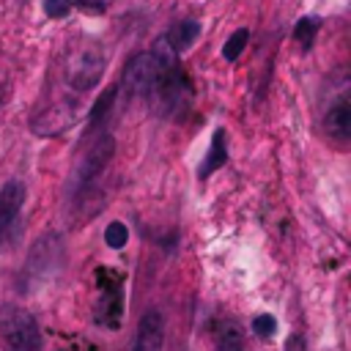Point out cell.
<instances>
[{
  "mask_svg": "<svg viewBox=\"0 0 351 351\" xmlns=\"http://www.w3.org/2000/svg\"><path fill=\"white\" fill-rule=\"evenodd\" d=\"M145 96L151 99V110L159 115V118H184L189 104H192V82L186 77V71L173 60L167 58L165 66L156 71L154 82L148 85Z\"/></svg>",
  "mask_w": 351,
  "mask_h": 351,
  "instance_id": "6da1fadb",
  "label": "cell"
},
{
  "mask_svg": "<svg viewBox=\"0 0 351 351\" xmlns=\"http://www.w3.org/2000/svg\"><path fill=\"white\" fill-rule=\"evenodd\" d=\"M0 337L8 351H41V332L36 318L19 304L0 307Z\"/></svg>",
  "mask_w": 351,
  "mask_h": 351,
  "instance_id": "7a4b0ae2",
  "label": "cell"
},
{
  "mask_svg": "<svg viewBox=\"0 0 351 351\" xmlns=\"http://www.w3.org/2000/svg\"><path fill=\"white\" fill-rule=\"evenodd\" d=\"M112 151H115V143H112L110 134H99V137L82 151V156L77 159V167H74V181H71L74 192L90 189V184H93V181L104 173V167L110 165Z\"/></svg>",
  "mask_w": 351,
  "mask_h": 351,
  "instance_id": "3957f363",
  "label": "cell"
},
{
  "mask_svg": "<svg viewBox=\"0 0 351 351\" xmlns=\"http://www.w3.org/2000/svg\"><path fill=\"white\" fill-rule=\"evenodd\" d=\"M123 315V285L115 271H104L99 277V302H96V324L118 329Z\"/></svg>",
  "mask_w": 351,
  "mask_h": 351,
  "instance_id": "277c9868",
  "label": "cell"
},
{
  "mask_svg": "<svg viewBox=\"0 0 351 351\" xmlns=\"http://www.w3.org/2000/svg\"><path fill=\"white\" fill-rule=\"evenodd\" d=\"M104 74V58L96 47H88V49H80L69 58V66H66V82L74 88V90H90L99 85Z\"/></svg>",
  "mask_w": 351,
  "mask_h": 351,
  "instance_id": "5b68a950",
  "label": "cell"
},
{
  "mask_svg": "<svg viewBox=\"0 0 351 351\" xmlns=\"http://www.w3.org/2000/svg\"><path fill=\"white\" fill-rule=\"evenodd\" d=\"M167 58L170 55H165V52H140V55H134L123 69V88L134 96H145L148 85L154 82L156 71L165 66Z\"/></svg>",
  "mask_w": 351,
  "mask_h": 351,
  "instance_id": "8992f818",
  "label": "cell"
},
{
  "mask_svg": "<svg viewBox=\"0 0 351 351\" xmlns=\"http://www.w3.org/2000/svg\"><path fill=\"white\" fill-rule=\"evenodd\" d=\"M22 203H25V184L11 178L0 186V239L14 228V222L19 219V211H22Z\"/></svg>",
  "mask_w": 351,
  "mask_h": 351,
  "instance_id": "52a82bcc",
  "label": "cell"
},
{
  "mask_svg": "<svg viewBox=\"0 0 351 351\" xmlns=\"http://www.w3.org/2000/svg\"><path fill=\"white\" fill-rule=\"evenodd\" d=\"M162 343H165V318L159 310H148L140 318L137 340L132 351H162Z\"/></svg>",
  "mask_w": 351,
  "mask_h": 351,
  "instance_id": "ba28073f",
  "label": "cell"
},
{
  "mask_svg": "<svg viewBox=\"0 0 351 351\" xmlns=\"http://www.w3.org/2000/svg\"><path fill=\"white\" fill-rule=\"evenodd\" d=\"M324 129H326L329 137H335V140H340V143H346V140L351 137V104H348L346 99H337V101L326 110V115H324Z\"/></svg>",
  "mask_w": 351,
  "mask_h": 351,
  "instance_id": "9c48e42d",
  "label": "cell"
},
{
  "mask_svg": "<svg viewBox=\"0 0 351 351\" xmlns=\"http://www.w3.org/2000/svg\"><path fill=\"white\" fill-rule=\"evenodd\" d=\"M200 36V22L197 19H181L170 33H167V47L173 55H181L186 52Z\"/></svg>",
  "mask_w": 351,
  "mask_h": 351,
  "instance_id": "30bf717a",
  "label": "cell"
},
{
  "mask_svg": "<svg viewBox=\"0 0 351 351\" xmlns=\"http://www.w3.org/2000/svg\"><path fill=\"white\" fill-rule=\"evenodd\" d=\"M225 162H228V143H225V132H222V129H217V132H214V137H211V148H208L206 159L200 162L197 176H200V178H208V176H211L214 170H219Z\"/></svg>",
  "mask_w": 351,
  "mask_h": 351,
  "instance_id": "8fae6325",
  "label": "cell"
},
{
  "mask_svg": "<svg viewBox=\"0 0 351 351\" xmlns=\"http://www.w3.org/2000/svg\"><path fill=\"white\" fill-rule=\"evenodd\" d=\"M318 19L315 16H302L299 22H296V27H293V36H296V41L307 49V47H313V41H315V33H318Z\"/></svg>",
  "mask_w": 351,
  "mask_h": 351,
  "instance_id": "7c38bea8",
  "label": "cell"
},
{
  "mask_svg": "<svg viewBox=\"0 0 351 351\" xmlns=\"http://www.w3.org/2000/svg\"><path fill=\"white\" fill-rule=\"evenodd\" d=\"M247 41H250V30H247V27L233 30V33H230V38H228V41H225V47H222V58H225V60H236V58L244 52Z\"/></svg>",
  "mask_w": 351,
  "mask_h": 351,
  "instance_id": "4fadbf2b",
  "label": "cell"
},
{
  "mask_svg": "<svg viewBox=\"0 0 351 351\" xmlns=\"http://www.w3.org/2000/svg\"><path fill=\"white\" fill-rule=\"evenodd\" d=\"M244 348V335L239 326L228 324L222 332H219V343H217V351H241Z\"/></svg>",
  "mask_w": 351,
  "mask_h": 351,
  "instance_id": "5bb4252c",
  "label": "cell"
},
{
  "mask_svg": "<svg viewBox=\"0 0 351 351\" xmlns=\"http://www.w3.org/2000/svg\"><path fill=\"white\" fill-rule=\"evenodd\" d=\"M104 241H107V247H112V250H121V247H126V241H129V228L123 225V222H110L107 228H104Z\"/></svg>",
  "mask_w": 351,
  "mask_h": 351,
  "instance_id": "9a60e30c",
  "label": "cell"
},
{
  "mask_svg": "<svg viewBox=\"0 0 351 351\" xmlns=\"http://www.w3.org/2000/svg\"><path fill=\"white\" fill-rule=\"evenodd\" d=\"M112 101H115V88L104 90V93L96 99V104H93V110H90V126H96V123L104 121V115L112 110Z\"/></svg>",
  "mask_w": 351,
  "mask_h": 351,
  "instance_id": "2e32d148",
  "label": "cell"
},
{
  "mask_svg": "<svg viewBox=\"0 0 351 351\" xmlns=\"http://www.w3.org/2000/svg\"><path fill=\"white\" fill-rule=\"evenodd\" d=\"M252 332H255L258 337H271V335L277 332V321H274V315H269V313L255 315V318H252Z\"/></svg>",
  "mask_w": 351,
  "mask_h": 351,
  "instance_id": "e0dca14e",
  "label": "cell"
},
{
  "mask_svg": "<svg viewBox=\"0 0 351 351\" xmlns=\"http://www.w3.org/2000/svg\"><path fill=\"white\" fill-rule=\"evenodd\" d=\"M71 11V0H44V14L52 19H63Z\"/></svg>",
  "mask_w": 351,
  "mask_h": 351,
  "instance_id": "ac0fdd59",
  "label": "cell"
},
{
  "mask_svg": "<svg viewBox=\"0 0 351 351\" xmlns=\"http://www.w3.org/2000/svg\"><path fill=\"white\" fill-rule=\"evenodd\" d=\"M71 5H80V8L93 11V14H101L104 11V0H71Z\"/></svg>",
  "mask_w": 351,
  "mask_h": 351,
  "instance_id": "d6986e66",
  "label": "cell"
},
{
  "mask_svg": "<svg viewBox=\"0 0 351 351\" xmlns=\"http://www.w3.org/2000/svg\"><path fill=\"white\" fill-rule=\"evenodd\" d=\"M282 351H307L304 337H302V335H291V337L285 340V348H282Z\"/></svg>",
  "mask_w": 351,
  "mask_h": 351,
  "instance_id": "ffe728a7",
  "label": "cell"
}]
</instances>
